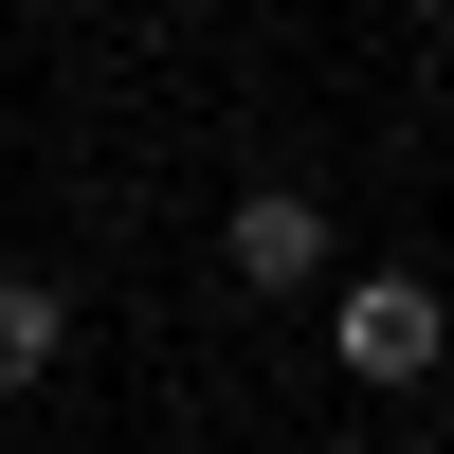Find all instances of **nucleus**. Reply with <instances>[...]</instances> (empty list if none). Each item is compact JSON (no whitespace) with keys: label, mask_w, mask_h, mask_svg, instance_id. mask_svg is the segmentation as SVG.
I'll use <instances>...</instances> for the list:
<instances>
[{"label":"nucleus","mask_w":454,"mask_h":454,"mask_svg":"<svg viewBox=\"0 0 454 454\" xmlns=\"http://www.w3.org/2000/svg\"><path fill=\"white\" fill-rule=\"evenodd\" d=\"M436 346H454V309H436L419 273H346V291H327V364H346L364 400H400V382H436Z\"/></svg>","instance_id":"nucleus-1"},{"label":"nucleus","mask_w":454,"mask_h":454,"mask_svg":"<svg viewBox=\"0 0 454 454\" xmlns=\"http://www.w3.org/2000/svg\"><path fill=\"white\" fill-rule=\"evenodd\" d=\"M327 254H346V237H327L309 182H237V200H218V273H237V291H327Z\"/></svg>","instance_id":"nucleus-2"},{"label":"nucleus","mask_w":454,"mask_h":454,"mask_svg":"<svg viewBox=\"0 0 454 454\" xmlns=\"http://www.w3.org/2000/svg\"><path fill=\"white\" fill-rule=\"evenodd\" d=\"M73 364V291L55 273H0V382H55Z\"/></svg>","instance_id":"nucleus-3"}]
</instances>
